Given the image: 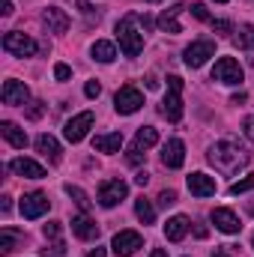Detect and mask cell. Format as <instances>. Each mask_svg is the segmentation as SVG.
I'll return each instance as SVG.
<instances>
[{"instance_id":"obj_27","label":"cell","mask_w":254,"mask_h":257,"mask_svg":"<svg viewBox=\"0 0 254 257\" xmlns=\"http://www.w3.org/2000/svg\"><path fill=\"white\" fill-rule=\"evenodd\" d=\"M135 144L144 147V150H147V147H156V144H159V132H156L153 126H141L138 135H135Z\"/></svg>"},{"instance_id":"obj_46","label":"cell","mask_w":254,"mask_h":257,"mask_svg":"<svg viewBox=\"0 0 254 257\" xmlns=\"http://www.w3.org/2000/svg\"><path fill=\"white\" fill-rule=\"evenodd\" d=\"M212 257H227V254H224V251H215V254H212Z\"/></svg>"},{"instance_id":"obj_34","label":"cell","mask_w":254,"mask_h":257,"mask_svg":"<svg viewBox=\"0 0 254 257\" xmlns=\"http://www.w3.org/2000/svg\"><path fill=\"white\" fill-rule=\"evenodd\" d=\"M141 159H144L141 147H138V144H135V147H129V156H126V162H129V165H141Z\"/></svg>"},{"instance_id":"obj_26","label":"cell","mask_w":254,"mask_h":257,"mask_svg":"<svg viewBox=\"0 0 254 257\" xmlns=\"http://www.w3.org/2000/svg\"><path fill=\"white\" fill-rule=\"evenodd\" d=\"M18 239H21V230H15V227H3V230H0V251H3V254L15 251Z\"/></svg>"},{"instance_id":"obj_47","label":"cell","mask_w":254,"mask_h":257,"mask_svg":"<svg viewBox=\"0 0 254 257\" xmlns=\"http://www.w3.org/2000/svg\"><path fill=\"white\" fill-rule=\"evenodd\" d=\"M215 3H227V0H215Z\"/></svg>"},{"instance_id":"obj_37","label":"cell","mask_w":254,"mask_h":257,"mask_svg":"<svg viewBox=\"0 0 254 257\" xmlns=\"http://www.w3.org/2000/svg\"><path fill=\"white\" fill-rule=\"evenodd\" d=\"M84 93H87V99H99V93H102V87H99V81H87V87H84Z\"/></svg>"},{"instance_id":"obj_36","label":"cell","mask_w":254,"mask_h":257,"mask_svg":"<svg viewBox=\"0 0 254 257\" xmlns=\"http://www.w3.org/2000/svg\"><path fill=\"white\" fill-rule=\"evenodd\" d=\"M159 203H162V206H171V203H177V192H174V189H165V192L159 194Z\"/></svg>"},{"instance_id":"obj_22","label":"cell","mask_w":254,"mask_h":257,"mask_svg":"<svg viewBox=\"0 0 254 257\" xmlns=\"http://www.w3.org/2000/svg\"><path fill=\"white\" fill-rule=\"evenodd\" d=\"M36 150L48 159V162H60V144L54 135H39L36 138Z\"/></svg>"},{"instance_id":"obj_1","label":"cell","mask_w":254,"mask_h":257,"mask_svg":"<svg viewBox=\"0 0 254 257\" xmlns=\"http://www.w3.org/2000/svg\"><path fill=\"white\" fill-rule=\"evenodd\" d=\"M206 159H209V165H215V171H221V174H236L242 165H248V153H245L239 144H233V141H218V144H212L209 153H206Z\"/></svg>"},{"instance_id":"obj_41","label":"cell","mask_w":254,"mask_h":257,"mask_svg":"<svg viewBox=\"0 0 254 257\" xmlns=\"http://www.w3.org/2000/svg\"><path fill=\"white\" fill-rule=\"evenodd\" d=\"M135 183H138V186H147V183H150V174H147V171H141V174L135 177Z\"/></svg>"},{"instance_id":"obj_2","label":"cell","mask_w":254,"mask_h":257,"mask_svg":"<svg viewBox=\"0 0 254 257\" xmlns=\"http://www.w3.org/2000/svg\"><path fill=\"white\" fill-rule=\"evenodd\" d=\"M162 114H165L171 123H180V120H183V78H180V75H171V78H168V93H165Z\"/></svg>"},{"instance_id":"obj_5","label":"cell","mask_w":254,"mask_h":257,"mask_svg":"<svg viewBox=\"0 0 254 257\" xmlns=\"http://www.w3.org/2000/svg\"><path fill=\"white\" fill-rule=\"evenodd\" d=\"M3 48H6L9 54H15V57H33V54H36V42H33L30 36L18 33V30H9V33L3 36Z\"/></svg>"},{"instance_id":"obj_19","label":"cell","mask_w":254,"mask_h":257,"mask_svg":"<svg viewBox=\"0 0 254 257\" xmlns=\"http://www.w3.org/2000/svg\"><path fill=\"white\" fill-rule=\"evenodd\" d=\"M189 192L194 194V197H209V194H215V180L197 171V174L189 177Z\"/></svg>"},{"instance_id":"obj_7","label":"cell","mask_w":254,"mask_h":257,"mask_svg":"<svg viewBox=\"0 0 254 257\" xmlns=\"http://www.w3.org/2000/svg\"><path fill=\"white\" fill-rule=\"evenodd\" d=\"M126 194H129V186L123 180H105L102 189H99V203L105 209H114L120 200H126Z\"/></svg>"},{"instance_id":"obj_23","label":"cell","mask_w":254,"mask_h":257,"mask_svg":"<svg viewBox=\"0 0 254 257\" xmlns=\"http://www.w3.org/2000/svg\"><path fill=\"white\" fill-rule=\"evenodd\" d=\"M0 132H3V138H6L12 147H18V150H24V147H27V135H24V128H18L15 123L3 120V123H0Z\"/></svg>"},{"instance_id":"obj_35","label":"cell","mask_w":254,"mask_h":257,"mask_svg":"<svg viewBox=\"0 0 254 257\" xmlns=\"http://www.w3.org/2000/svg\"><path fill=\"white\" fill-rule=\"evenodd\" d=\"M54 78H57V81H69V78H72V69L66 63H57L54 66Z\"/></svg>"},{"instance_id":"obj_9","label":"cell","mask_w":254,"mask_h":257,"mask_svg":"<svg viewBox=\"0 0 254 257\" xmlns=\"http://www.w3.org/2000/svg\"><path fill=\"white\" fill-rule=\"evenodd\" d=\"M93 111H84V114H78V117H72L69 123H66V128H63V135H66V141L69 144H78V141H84L87 138V132L93 128Z\"/></svg>"},{"instance_id":"obj_33","label":"cell","mask_w":254,"mask_h":257,"mask_svg":"<svg viewBox=\"0 0 254 257\" xmlns=\"http://www.w3.org/2000/svg\"><path fill=\"white\" fill-rule=\"evenodd\" d=\"M189 9H191V15H194V18H197V21H212V18H209V12H206V6H203V3H191Z\"/></svg>"},{"instance_id":"obj_30","label":"cell","mask_w":254,"mask_h":257,"mask_svg":"<svg viewBox=\"0 0 254 257\" xmlns=\"http://www.w3.org/2000/svg\"><path fill=\"white\" fill-rule=\"evenodd\" d=\"M75 6H78V12L87 18V21H99V15L93 12V6H90V0H75Z\"/></svg>"},{"instance_id":"obj_14","label":"cell","mask_w":254,"mask_h":257,"mask_svg":"<svg viewBox=\"0 0 254 257\" xmlns=\"http://www.w3.org/2000/svg\"><path fill=\"white\" fill-rule=\"evenodd\" d=\"M212 224L221 230V233H239L242 230V224H239V218H236V212L233 209H224V206H218V209H212Z\"/></svg>"},{"instance_id":"obj_4","label":"cell","mask_w":254,"mask_h":257,"mask_svg":"<svg viewBox=\"0 0 254 257\" xmlns=\"http://www.w3.org/2000/svg\"><path fill=\"white\" fill-rule=\"evenodd\" d=\"M212 54H215V42H212V39H197V42H191L189 48H186L183 60H186L189 69H200Z\"/></svg>"},{"instance_id":"obj_8","label":"cell","mask_w":254,"mask_h":257,"mask_svg":"<svg viewBox=\"0 0 254 257\" xmlns=\"http://www.w3.org/2000/svg\"><path fill=\"white\" fill-rule=\"evenodd\" d=\"M141 105H144V96H141L138 87H123V90L114 96V108H117V114H123V117L141 111Z\"/></svg>"},{"instance_id":"obj_13","label":"cell","mask_w":254,"mask_h":257,"mask_svg":"<svg viewBox=\"0 0 254 257\" xmlns=\"http://www.w3.org/2000/svg\"><path fill=\"white\" fill-rule=\"evenodd\" d=\"M9 171L18 174V177H27V180H42V177H45V168H42L39 162H33V159H24V156L12 159V162H9Z\"/></svg>"},{"instance_id":"obj_21","label":"cell","mask_w":254,"mask_h":257,"mask_svg":"<svg viewBox=\"0 0 254 257\" xmlns=\"http://www.w3.org/2000/svg\"><path fill=\"white\" fill-rule=\"evenodd\" d=\"M93 147L99 153H117L123 147V132H111V135H96L93 138Z\"/></svg>"},{"instance_id":"obj_45","label":"cell","mask_w":254,"mask_h":257,"mask_svg":"<svg viewBox=\"0 0 254 257\" xmlns=\"http://www.w3.org/2000/svg\"><path fill=\"white\" fill-rule=\"evenodd\" d=\"M150 257H168V251H165V248H156V251H153Z\"/></svg>"},{"instance_id":"obj_15","label":"cell","mask_w":254,"mask_h":257,"mask_svg":"<svg viewBox=\"0 0 254 257\" xmlns=\"http://www.w3.org/2000/svg\"><path fill=\"white\" fill-rule=\"evenodd\" d=\"M0 99H3V105H24L30 99V90L21 81H6L0 90Z\"/></svg>"},{"instance_id":"obj_31","label":"cell","mask_w":254,"mask_h":257,"mask_svg":"<svg viewBox=\"0 0 254 257\" xmlns=\"http://www.w3.org/2000/svg\"><path fill=\"white\" fill-rule=\"evenodd\" d=\"M254 189V177H245V180H239V183H233L230 186V194H245Z\"/></svg>"},{"instance_id":"obj_44","label":"cell","mask_w":254,"mask_h":257,"mask_svg":"<svg viewBox=\"0 0 254 257\" xmlns=\"http://www.w3.org/2000/svg\"><path fill=\"white\" fill-rule=\"evenodd\" d=\"M90 257H105V248H93V251H90Z\"/></svg>"},{"instance_id":"obj_39","label":"cell","mask_w":254,"mask_h":257,"mask_svg":"<svg viewBox=\"0 0 254 257\" xmlns=\"http://www.w3.org/2000/svg\"><path fill=\"white\" fill-rule=\"evenodd\" d=\"M212 27H215L218 33H224V36H230V33H233V24H230V21H212Z\"/></svg>"},{"instance_id":"obj_11","label":"cell","mask_w":254,"mask_h":257,"mask_svg":"<svg viewBox=\"0 0 254 257\" xmlns=\"http://www.w3.org/2000/svg\"><path fill=\"white\" fill-rule=\"evenodd\" d=\"M144 245V239H141V233L138 230H120L117 236H114V254L117 257H132L138 248Z\"/></svg>"},{"instance_id":"obj_38","label":"cell","mask_w":254,"mask_h":257,"mask_svg":"<svg viewBox=\"0 0 254 257\" xmlns=\"http://www.w3.org/2000/svg\"><path fill=\"white\" fill-rule=\"evenodd\" d=\"M42 114H45V105H42V102H33V105L27 108V117H30V120H39Z\"/></svg>"},{"instance_id":"obj_6","label":"cell","mask_w":254,"mask_h":257,"mask_svg":"<svg viewBox=\"0 0 254 257\" xmlns=\"http://www.w3.org/2000/svg\"><path fill=\"white\" fill-rule=\"evenodd\" d=\"M242 78H245V72L233 57H221L212 69V81H221V84H242Z\"/></svg>"},{"instance_id":"obj_17","label":"cell","mask_w":254,"mask_h":257,"mask_svg":"<svg viewBox=\"0 0 254 257\" xmlns=\"http://www.w3.org/2000/svg\"><path fill=\"white\" fill-rule=\"evenodd\" d=\"M72 233L78 236V239H99V224L90 218V215H78V218H72Z\"/></svg>"},{"instance_id":"obj_40","label":"cell","mask_w":254,"mask_h":257,"mask_svg":"<svg viewBox=\"0 0 254 257\" xmlns=\"http://www.w3.org/2000/svg\"><path fill=\"white\" fill-rule=\"evenodd\" d=\"M242 132H245V138L254 144V117H245V123H242Z\"/></svg>"},{"instance_id":"obj_42","label":"cell","mask_w":254,"mask_h":257,"mask_svg":"<svg viewBox=\"0 0 254 257\" xmlns=\"http://www.w3.org/2000/svg\"><path fill=\"white\" fill-rule=\"evenodd\" d=\"M0 12H3V15H12V3H9V0H3V9H0Z\"/></svg>"},{"instance_id":"obj_24","label":"cell","mask_w":254,"mask_h":257,"mask_svg":"<svg viewBox=\"0 0 254 257\" xmlns=\"http://www.w3.org/2000/svg\"><path fill=\"white\" fill-rule=\"evenodd\" d=\"M114 57H117L114 42H105V39L93 42V60H99V63H114Z\"/></svg>"},{"instance_id":"obj_48","label":"cell","mask_w":254,"mask_h":257,"mask_svg":"<svg viewBox=\"0 0 254 257\" xmlns=\"http://www.w3.org/2000/svg\"><path fill=\"white\" fill-rule=\"evenodd\" d=\"M251 245H254V239H251Z\"/></svg>"},{"instance_id":"obj_25","label":"cell","mask_w":254,"mask_h":257,"mask_svg":"<svg viewBox=\"0 0 254 257\" xmlns=\"http://www.w3.org/2000/svg\"><path fill=\"white\" fill-rule=\"evenodd\" d=\"M135 215H138L144 224H153V221H156V206H153L147 197H138V200H135Z\"/></svg>"},{"instance_id":"obj_28","label":"cell","mask_w":254,"mask_h":257,"mask_svg":"<svg viewBox=\"0 0 254 257\" xmlns=\"http://www.w3.org/2000/svg\"><path fill=\"white\" fill-rule=\"evenodd\" d=\"M233 42H236L239 48L251 51V48H254V24H245V27H239V33L233 36Z\"/></svg>"},{"instance_id":"obj_32","label":"cell","mask_w":254,"mask_h":257,"mask_svg":"<svg viewBox=\"0 0 254 257\" xmlns=\"http://www.w3.org/2000/svg\"><path fill=\"white\" fill-rule=\"evenodd\" d=\"M60 233H63L60 221H48L45 224V239H60Z\"/></svg>"},{"instance_id":"obj_16","label":"cell","mask_w":254,"mask_h":257,"mask_svg":"<svg viewBox=\"0 0 254 257\" xmlns=\"http://www.w3.org/2000/svg\"><path fill=\"white\" fill-rule=\"evenodd\" d=\"M42 21H45L48 33H66V30H69V15H66L60 6H48V9L42 12Z\"/></svg>"},{"instance_id":"obj_43","label":"cell","mask_w":254,"mask_h":257,"mask_svg":"<svg viewBox=\"0 0 254 257\" xmlns=\"http://www.w3.org/2000/svg\"><path fill=\"white\" fill-rule=\"evenodd\" d=\"M245 99H248V96H245V93H236V96H233V99H230V102H233V105H239V102H245Z\"/></svg>"},{"instance_id":"obj_18","label":"cell","mask_w":254,"mask_h":257,"mask_svg":"<svg viewBox=\"0 0 254 257\" xmlns=\"http://www.w3.org/2000/svg\"><path fill=\"white\" fill-rule=\"evenodd\" d=\"M183 9H189V6H183V3L168 6V9L159 15V27H162L165 33H183V27H180V21H177V15H180Z\"/></svg>"},{"instance_id":"obj_29","label":"cell","mask_w":254,"mask_h":257,"mask_svg":"<svg viewBox=\"0 0 254 257\" xmlns=\"http://www.w3.org/2000/svg\"><path fill=\"white\" fill-rule=\"evenodd\" d=\"M66 194H69V197H72V200H75V203H78L81 209H90V197L81 192L78 186H66Z\"/></svg>"},{"instance_id":"obj_12","label":"cell","mask_w":254,"mask_h":257,"mask_svg":"<svg viewBox=\"0 0 254 257\" xmlns=\"http://www.w3.org/2000/svg\"><path fill=\"white\" fill-rule=\"evenodd\" d=\"M162 162H165V168H183V162H186V144L180 138H171L162 147Z\"/></svg>"},{"instance_id":"obj_10","label":"cell","mask_w":254,"mask_h":257,"mask_svg":"<svg viewBox=\"0 0 254 257\" xmlns=\"http://www.w3.org/2000/svg\"><path fill=\"white\" fill-rule=\"evenodd\" d=\"M48 194H42V192H30V194H24L21 197V215L24 218H39V215H45L48 212Z\"/></svg>"},{"instance_id":"obj_20","label":"cell","mask_w":254,"mask_h":257,"mask_svg":"<svg viewBox=\"0 0 254 257\" xmlns=\"http://www.w3.org/2000/svg\"><path fill=\"white\" fill-rule=\"evenodd\" d=\"M186 233H189V218H186V215H174V218H168V224H165V236H168V242H180Z\"/></svg>"},{"instance_id":"obj_3","label":"cell","mask_w":254,"mask_h":257,"mask_svg":"<svg viewBox=\"0 0 254 257\" xmlns=\"http://www.w3.org/2000/svg\"><path fill=\"white\" fill-rule=\"evenodd\" d=\"M135 21H138V15H126V18L117 24V39H120V48H123L126 57H138L141 48H144V36L132 27Z\"/></svg>"}]
</instances>
